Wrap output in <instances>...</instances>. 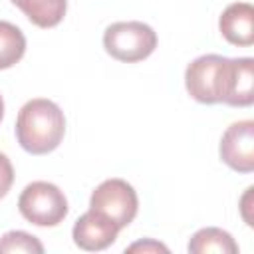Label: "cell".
I'll return each instance as SVG.
<instances>
[{
  "mask_svg": "<svg viewBox=\"0 0 254 254\" xmlns=\"http://www.w3.org/2000/svg\"><path fill=\"white\" fill-rule=\"evenodd\" d=\"M18 210L36 226H58L67 216V198L54 183L34 181L22 190Z\"/></svg>",
  "mask_w": 254,
  "mask_h": 254,
  "instance_id": "obj_4",
  "label": "cell"
},
{
  "mask_svg": "<svg viewBox=\"0 0 254 254\" xmlns=\"http://www.w3.org/2000/svg\"><path fill=\"white\" fill-rule=\"evenodd\" d=\"M89 208L109 218L119 230L133 222L139 210L135 189L123 179H107L95 187L89 198Z\"/></svg>",
  "mask_w": 254,
  "mask_h": 254,
  "instance_id": "obj_5",
  "label": "cell"
},
{
  "mask_svg": "<svg viewBox=\"0 0 254 254\" xmlns=\"http://www.w3.org/2000/svg\"><path fill=\"white\" fill-rule=\"evenodd\" d=\"M117 234H119V228L109 218H105L103 214L91 208L75 220L73 230H71L75 246L87 252L105 250L117 240Z\"/></svg>",
  "mask_w": 254,
  "mask_h": 254,
  "instance_id": "obj_7",
  "label": "cell"
},
{
  "mask_svg": "<svg viewBox=\"0 0 254 254\" xmlns=\"http://www.w3.org/2000/svg\"><path fill=\"white\" fill-rule=\"evenodd\" d=\"M26 54V36L24 32L6 22L0 20V69H8L16 65Z\"/></svg>",
  "mask_w": 254,
  "mask_h": 254,
  "instance_id": "obj_12",
  "label": "cell"
},
{
  "mask_svg": "<svg viewBox=\"0 0 254 254\" xmlns=\"http://www.w3.org/2000/svg\"><path fill=\"white\" fill-rule=\"evenodd\" d=\"M103 48L117 62H143L155 52L157 34L149 24L137 20L115 22L107 26L103 32Z\"/></svg>",
  "mask_w": 254,
  "mask_h": 254,
  "instance_id": "obj_3",
  "label": "cell"
},
{
  "mask_svg": "<svg viewBox=\"0 0 254 254\" xmlns=\"http://www.w3.org/2000/svg\"><path fill=\"white\" fill-rule=\"evenodd\" d=\"M38 28L58 26L67 10V0H10Z\"/></svg>",
  "mask_w": 254,
  "mask_h": 254,
  "instance_id": "obj_10",
  "label": "cell"
},
{
  "mask_svg": "<svg viewBox=\"0 0 254 254\" xmlns=\"http://www.w3.org/2000/svg\"><path fill=\"white\" fill-rule=\"evenodd\" d=\"M2 117H4V99L0 95V121H2Z\"/></svg>",
  "mask_w": 254,
  "mask_h": 254,
  "instance_id": "obj_16",
  "label": "cell"
},
{
  "mask_svg": "<svg viewBox=\"0 0 254 254\" xmlns=\"http://www.w3.org/2000/svg\"><path fill=\"white\" fill-rule=\"evenodd\" d=\"M189 252L190 254H210V252L236 254L238 244L234 242L230 232L216 228V226H208V228H200L198 232L192 234V238L189 240Z\"/></svg>",
  "mask_w": 254,
  "mask_h": 254,
  "instance_id": "obj_11",
  "label": "cell"
},
{
  "mask_svg": "<svg viewBox=\"0 0 254 254\" xmlns=\"http://www.w3.org/2000/svg\"><path fill=\"white\" fill-rule=\"evenodd\" d=\"M230 73L232 58L218 54L198 56L187 65L185 85L189 95L198 103H224L230 91Z\"/></svg>",
  "mask_w": 254,
  "mask_h": 254,
  "instance_id": "obj_2",
  "label": "cell"
},
{
  "mask_svg": "<svg viewBox=\"0 0 254 254\" xmlns=\"http://www.w3.org/2000/svg\"><path fill=\"white\" fill-rule=\"evenodd\" d=\"M12 183H14V167L10 159L4 153H0V198L8 194V190L12 189Z\"/></svg>",
  "mask_w": 254,
  "mask_h": 254,
  "instance_id": "obj_14",
  "label": "cell"
},
{
  "mask_svg": "<svg viewBox=\"0 0 254 254\" xmlns=\"http://www.w3.org/2000/svg\"><path fill=\"white\" fill-rule=\"evenodd\" d=\"M254 60L252 58H232V73H230V91L226 97V105L232 107H248L254 101L252 93V77H254Z\"/></svg>",
  "mask_w": 254,
  "mask_h": 254,
  "instance_id": "obj_9",
  "label": "cell"
},
{
  "mask_svg": "<svg viewBox=\"0 0 254 254\" xmlns=\"http://www.w3.org/2000/svg\"><path fill=\"white\" fill-rule=\"evenodd\" d=\"M14 252H24V254H42L44 244L24 232V230H10L0 238V254H14Z\"/></svg>",
  "mask_w": 254,
  "mask_h": 254,
  "instance_id": "obj_13",
  "label": "cell"
},
{
  "mask_svg": "<svg viewBox=\"0 0 254 254\" xmlns=\"http://www.w3.org/2000/svg\"><path fill=\"white\" fill-rule=\"evenodd\" d=\"M65 135V117L58 103L36 97L22 105L16 117V139L30 155H48Z\"/></svg>",
  "mask_w": 254,
  "mask_h": 254,
  "instance_id": "obj_1",
  "label": "cell"
},
{
  "mask_svg": "<svg viewBox=\"0 0 254 254\" xmlns=\"http://www.w3.org/2000/svg\"><path fill=\"white\" fill-rule=\"evenodd\" d=\"M220 159L238 173L254 171V121L244 119L232 123L220 139Z\"/></svg>",
  "mask_w": 254,
  "mask_h": 254,
  "instance_id": "obj_6",
  "label": "cell"
},
{
  "mask_svg": "<svg viewBox=\"0 0 254 254\" xmlns=\"http://www.w3.org/2000/svg\"><path fill=\"white\" fill-rule=\"evenodd\" d=\"M222 38L232 46L254 44V6L250 2H234L224 8L218 18Z\"/></svg>",
  "mask_w": 254,
  "mask_h": 254,
  "instance_id": "obj_8",
  "label": "cell"
},
{
  "mask_svg": "<svg viewBox=\"0 0 254 254\" xmlns=\"http://www.w3.org/2000/svg\"><path fill=\"white\" fill-rule=\"evenodd\" d=\"M127 252H169L167 246H163L161 242H155L151 238L147 240H141V242H135L127 248Z\"/></svg>",
  "mask_w": 254,
  "mask_h": 254,
  "instance_id": "obj_15",
  "label": "cell"
}]
</instances>
